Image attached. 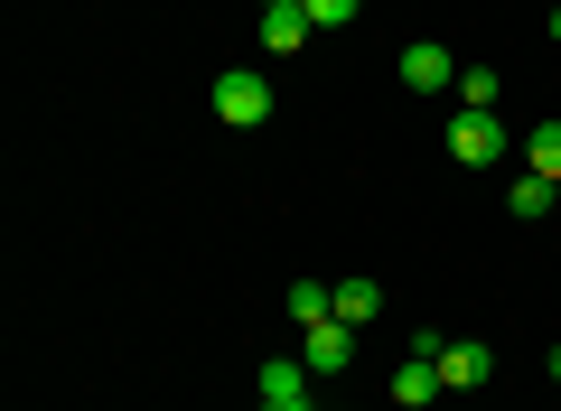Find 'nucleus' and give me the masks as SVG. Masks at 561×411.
<instances>
[{
	"mask_svg": "<svg viewBox=\"0 0 561 411\" xmlns=\"http://www.w3.org/2000/svg\"><path fill=\"white\" fill-rule=\"evenodd\" d=\"M206 103H216L225 132H253V122H272V76H253V66H225Z\"/></svg>",
	"mask_w": 561,
	"mask_h": 411,
	"instance_id": "nucleus-1",
	"label": "nucleus"
},
{
	"mask_svg": "<svg viewBox=\"0 0 561 411\" xmlns=\"http://www.w3.org/2000/svg\"><path fill=\"white\" fill-rule=\"evenodd\" d=\"M440 140H449V159H459V169H496V159L515 150V132H505L496 113H449Z\"/></svg>",
	"mask_w": 561,
	"mask_h": 411,
	"instance_id": "nucleus-2",
	"label": "nucleus"
},
{
	"mask_svg": "<svg viewBox=\"0 0 561 411\" xmlns=\"http://www.w3.org/2000/svg\"><path fill=\"white\" fill-rule=\"evenodd\" d=\"M402 84H412V94H449V84H459V57H449L440 38H412L402 47Z\"/></svg>",
	"mask_w": 561,
	"mask_h": 411,
	"instance_id": "nucleus-3",
	"label": "nucleus"
},
{
	"mask_svg": "<svg viewBox=\"0 0 561 411\" xmlns=\"http://www.w3.org/2000/svg\"><path fill=\"white\" fill-rule=\"evenodd\" d=\"M300 365L319 374V384H337V374L356 365V328H346V318H328V328H309V346H300Z\"/></svg>",
	"mask_w": 561,
	"mask_h": 411,
	"instance_id": "nucleus-4",
	"label": "nucleus"
},
{
	"mask_svg": "<svg viewBox=\"0 0 561 411\" xmlns=\"http://www.w3.org/2000/svg\"><path fill=\"white\" fill-rule=\"evenodd\" d=\"M486 374H496V346H478V336H459V346H440V384H449V392H478Z\"/></svg>",
	"mask_w": 561,
	"mask_h": 411,
	"instance_id": "nucleus-5",
	"label": "nucleus"
},
{
	"mask_svg": "<svg viewBox=\"0 0 561 411\" xmlns=\"http://www.w3.org/2000/svg\"><path fill=\"white\" fill-rule=\"evenodd\" d=\"M309 384H319V374H309L300 355H272V365H262V384H253V392H262V411H280V402H309Z\"/></svg>",
	"mask_w": 561,
	"mask_h": 411,
	"instance_id": "nucleus-6",
	"label": "nucleus"
},
{
	"mask_svg": "<svg viewBox=\"0 0 561 411\" xmlns=\"http://www.w3.org/2000/svg\"><path fill=\"white\" fill-rule=\"evenodd\" d=\"M440 392H449V384H440V365H431V355H402V365H393V402H402V411L440 402Z\"/></svg>",
	"mask_w": 561,
	"mask_h": 411,
	"instance_id": "nucleus-7",
	"label": "nucleus"
},
{
	"mask_svg": "<svg viewBox=\"0 0 561 411\" xmlns=\"http://www.w3.org/2000/svg\"><path fill=\"white\" fill-rule=\"evenodd\" d=\"M552 206H561V187H552V178H534V169H524L515 187H505V216H524V225H534V216H552Z\"/></svg>",
	"mask_w": 561,
	"mask_h": 411,
	"instance_id": "nucleus-8",
	"label": "nucleus"
},
{
	"mask_svg": "<svg viewBox=\"0 0 561 411\" xmlns=\"http://www.w3.org/2000/svg\"><path fill=\"white\" fill-rule=\"evenodd\" d=\"M290 318L300 328H328L337 318V281H290Z\"/></svg>",
	"mask_w": 561,
	"mask_h": 411,
	"instance_id": "nucleus-9",
	"label": "nucleus"
},
{
	"mask_svg": "<svg viewBox=\"0 0 561 411\" xmlns=\"http://www.w3.org/2000/svg\"><path fill=\"white\" fill-rule=\"evenodd\" d=\"M319 38V28H309V10H262V47H280V57H290V47H309Z\"/></svg>",
	"mask_w": 561,
	"mask_h": 411,
	"instance_id": "nucleus-10",
	"label": "nucleus"
},
{
	"mask_svg": "<svg viewBox=\"0 0 561 411\" xmlns=\"http://www.w3.org/2000/svg\"><path fill=\"white\" fill-rule=\"evenodd\" d=\"M496 94H505L496 66H459V113H496Z\"/></svg>",
	"mask_w": 561,
	"mask_h": 411,
	"instance_id": "nucleus-11",
	"label": "nucleus"
},
{
	"mask_svg": "<svg viewBox=\"0 0 561 411\" xmlns=\"http://www.w3.org/2000/svg\"><path fill=\"white\" fill-rule=\"evenodd\" d=\"M524 169H534V178H561V122H534V132H524Z\"/></svg>",
	"mask_w": 561,
	"mask_h": 411,
	"instance_id": "nucleus-12",
	"label": "nucleus"
},
{
	"mask_svg": "<svg viewBox=\"0 0 561 411\" xmlns=\"http://www.w3.org/2000/svg\"><path fill=\"white\" fill-rule=\"evenodd\" d=\"M375 309H383L375 281H337V318H346V328H375Z\"/></svg>",
	"mask_w": 561,
	"mask_h": 411,
	"instance_id": "nucleus-13",
	"label": "nucleus"
},
{
	"mask_svg": "<svg viewBox=\"0 0 561 411\" xmlns=\"http://www.w3.org/2000/svg\"><path fill=\"white\" fill-rule=\"evenodd\" d=\"M365 0H309V28H356Z\"/></svg>",
	"mask_w": 561,
	"mask_h": 411,
	"instance_id": "nucleus-14",
	"label": "nucleus"
},
{
	"mask_svg": "<svg viewBox=\"0 0 561 411\" xmlns=\"http://www.w3.org/2000/svg\"><path fill=\"white\" fill-rule=\"evenodd\" d=\"M542 374H552V384H561V346H552V355H542Z\"/></svg>",
	"mask_w": 561,
	"mask_h": 411,
	"instance_id": "nucleus-15",
	"label": "nucleus"
},
{
	"mask_svg": "<svg viewBox=\"0 0 561 411\" xmlns=\"http://www.w3.org/2000/svg\"><path fill=\"white\" fill-rule=\"evenodd\" d=\"M262 10H309V0H262Z\"/></svg>",
	"mask_w": 561,
	"mask_h": 411,
	"instance_id": "nucleus-16",
	"label": "nucleus"
},
{
	"mask_svg": "<svg viewBox=\"0 0 561 411\" xmlns=\"http://www.w3.org/2000/svg\"><path fill=\"white\" fill-rule=\"evenodd\" d=\"M552 38H561V0H552Z\"/></svg>",
	"mask_w": 561,
	"mask_h": 411,
	"instance_id": "nucleus-17",
	"label": "nucleus"
},
{
	"mask_svg": "<svg viewBox=\"0 0 561 411\" xmlns=\"http://www.w3.org/2000/svg\"><path fill=\"white\" fill-rule=\"evenodd\" d=\"M280 411H319V402H280Z\"/></svg>",
	"mask_w": 561,
	"mask_h": 411,
	"instance_id": "nucleus-18",
	"label": "nucleus"
}]
</instances>
